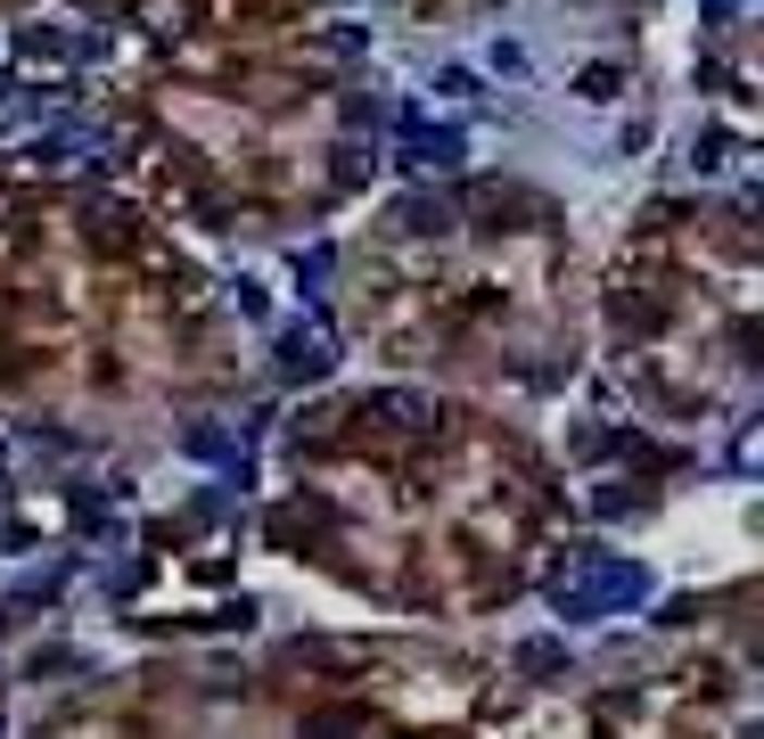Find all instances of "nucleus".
Masks as SVG:
<instances>
[{"label": "nucleus", "mask_w": 764, "mask_h": 739, "mask_svg": "<svg viewBox=\"0 0 764 739\" xmlns=\"http://www.w3.org/2000/svg\"><path fill=\"white\" fill-rule=\"evenodd\" d=\"M378 419H387V427H411V436H428V427H436V403H428V394H411V387H387V394H378Z\"/></svg>", "instance_id": "4"}, {"label": "nucleus", "mask_w": 764, "mask_h": 739, "mask_svg": "<svg viewBox=\"0 0 764 739\" xmlns=\"http://www.w3.org/2000/svg\"><path fill=\"white\" fill-rule=\"evenodd\" d=\"M576 91H584V99H616V91H625V66H609V58H600V66L576 74Z\"/></svg>", "instance_id": "5"}, {"label": "nucleus", "mask_w": 764, "mask_h": 739, "mask_svg": "<svg viewBox=\"0 0 764 739\" xmlns=\"http://www.w3.org/2000/svg\"><path fill=\"white\" fill-rule=\"evenodd\" d=\"M321 369H337V353L313 346L304 329H288V337H280V378H297V387H304V378H321Z\"/></svg>", "instance_id": "3"}, {"label": "nucleus", "mask_w": 764, "mask_h": 739, "mask_svg": "<svg viewBox=\"0 0 764 739\" xmlns=\"http://www.w3.org/2000/svg\"><path fill=\"white\" fill-rule=\"evenodd\" d=\"M518 665H526V674H560L567 657H560V641H526V649H518Z\"/></svg>", "instance_id": "7"}, {"label": "nucleus", "mask_w": 764, "mask_h": 739, "mask_svg": "<svg viewBox=\"0 0 764 739\" xmlns=\"http://www.w3.org/2000/svg\"><path fill=\"white\" fill-rule=\"evenodd\" d=\"M560 600V616H616V609H634V600H650V567H634V559H592V575L584 584H560L551 591Z\"/></svg>", "instance_id": "1"}, {"label": "nucleus", "mask_w": 764, "mask_h": 739, "mask_svg": "<svg viewBox=\"0 0 764 739\" xmlns=\"http://www.w3.org/2000/svg\"><path fill=\"white\" fill-rule=\"evenodd\" d=\"M189 452H198V461H223V468H239V452H230V436H223V427H189Z\"/></svg>", "instance_id": "6"}, {"label": "nucleus", "mask_w": 764, "mask_h": 739, "mask_svg": "<svg viewBox=\"0 0 764 739\" xmlns=\"http://www.w3.org/2000/svg\"><path fill=\"white\" fill-rule=\"evenodd\" d=\"M461 156H468V140L452 124H436V115H403V165L444 173V165H461Z\"/></svg>", "instance_id": "2"}, {"label": "nucleus", "mask_w": 764, "mask_h": 739, "mask_svg": "<svg viewBox=\"0 0 764 739\" xmlns=\"http://www.w3.org/2000/svg\"><path fill=\"white\" fill-rule=\"evenodd\" d=\"M436 91H444V99H477L485 83H477V74H468V66H444V83H436Z\"/></svg>", "instance_id": "8"}]
</instances>
